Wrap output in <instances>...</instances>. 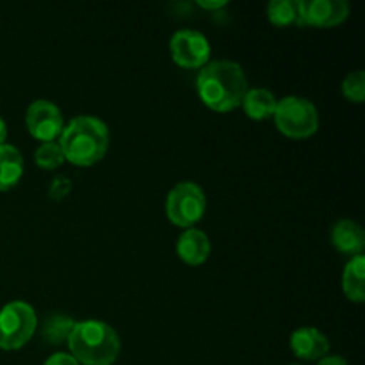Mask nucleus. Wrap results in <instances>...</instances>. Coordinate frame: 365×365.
Returning <instances> with one entry per match:
<instances>
[{"mask_svg": "<svg viewBox=\"0 0 365 365\" xmlns=\"http://www.w3.org/2000/svg\"><path fill=\"white\" fill-rule=\"evenodd\" d=\"M196 89L207 107L217 113H228L241 106L248 91V81L242 66L235 61H209L200 70Z\"/></svg>", "mask_w": 365, "mask_h": 365, "instance_id": "nucleus-1", "label": "nucleus"}, {"mask_svg": "<svg viewBox=\"0 0 365 365\" xmlns=\"http://www.w3.org/2000/svg\"><path fill=\"white\" fill-rule=\"evenodd\" d=\"M59 138L64 160L77 166H91L98 163L109 150V128L100 118L88 114L73 118L63 128Z\"/></svg>", "mask_w": 365, "mask_h": 365, "instance_id": "nucleus-2", "label": "nucleus"}, {"mask_svg": "<svg viewBox=\"0 0 365 365\" xmlns=\"http://www.w3.org/2000/svg\"><path fill=\"white\" fill-rule=\"evenodd\" d=\"M66 342L71 356L84 365H113L121 349L114 328L96 319L75 323Z\"/></svg>", "mask_w": 365, "mask_h": 365, "instance_id": "nucleus-3", "label": "nucleus"}, {"mask_svg": "<svg viewBox=\"0 0 365 365\" xmlns=\"http://www.w3.org/2000/svg\"><path fill=\"white\" fill-rule=\"evenodd\" d=\"M274 123L282 134L294 139L309 138L319 128V114L316 106L303 96H284L274 109Z\"/></svg>", "mask_w": 365, "mask_h": 365, "instance_id": "nucleus-4", "label": "nucleus"}, {"mask_svg": "<svg viewBox=\"0 0 365 365\" xmlns=\"http://www.w3.org/2000/svg\"><path fill=\"white\" fill-rule=\"evenodd\" d=\"M38 327L34 309L25 302H11L0 310V348L13 351L27 344Z\"/></svg>", "mask_w": 365, "mask_h": 365, "instance_id": "nucleus-5", "label": "nucleus"}, {"mask_svg": "<svg viewBox=\"0 0 365 365\" xmlns=\"http://www.w3.org/2000/svg\"><path fill=\"white\" fill-rule=\"evenodd\" d=\"M205 207V192L195 182H180L168 192L166 214L177 227L191 228L202 220Z\"/></svg>", "mask_w": 365, "mask_h": 365, "instance_id": "nucleus-6", "label": "nucleus"}, {"mask_svg": "<svg viewBox=\"0 0 365 365\" xmlns=\"http://www.w3.org/2000/svg\"><path fill=\"white\" fill-rule=\"evenodd\" d=\"M173 61L182 68H203L210 59V43L200 31L180 29L170 41Z\"/></svg>", "mask_w": 365, "mask_h": 365, "instance_id": "nucleus-7", "label": "nucleus"}, {"mask_svg": "<svg viewBox=\"0 0 365 365\" xmlns=\"http://www.w3.org/2000/svg\"><path fill=\"white\" fill-rule=\"evenodd\" d=\"M349 14L346 0H298V25L334 27Z\"/></svg>", "mask_w": 365, "mask_h": 365, "instance_id": "nucleus-8", "label": "nucleus"}, {"mask_svg": "<svg viewBox=\"0 0 365 365\" xmlns=\"http://www.w3.org/2000/svg\"><path fill=\"white\" fill-rule=\"evenodd\" d=\"M25 123H27L29 132L43 143L53 141L64 128V120L59 107L48 100L32 102L25 114Z\"/></svg>", "mask_w": 365, "mask_h": 365, "instance_id": "nucleus-9", "label": "nucleus"}, {"mask_svg": "<svg viewBox=\"0 0 365 365\" xmlns=\"http://www.w3.org/2000/svg\"><path fill=\"white\" fill-rule=\"evenodd\" d=\"M291 349L302 360H321L330 351V341L314 327H302L291 335Z\"/></svg>", "mask_w": 365, "mask_h": 365, "instance_id": "nucleus-10", "label": "nucleus"}, {"mask_svg": "<svg viewBox=\"0 0 365 365\" xmlns=\"http://www.w3.org/2000/svg\"><path fill=\"white\" fill-rule=\"evenodd\" d=\"M177 253L191 266L203 264L210 255V239L198 228H185L177 239Z\"/></svg>", "mask_w": 365, "mask_h": 365, "instance_id": "nucleus-11", "label": "nucleus"}, {"mask_svg": "<svg viewBox=\"0 0 365 365\" xmlns=\"http://www.w3.org/2000/svg\"><path fill=\"white\" fill-rule=\"evenodd\" d=\"M331 245L348 255H362L365 248L364 228L353 220H341L331 227Z\"/></svg>", "mask_w": 365, "mask_h": 365, "instance_id": "nucleus-12", "label": "nucleus"}, {"mask_svg": "<svg viewBox=\"0 0 365 365\" xmlns=\"http://www.w3.org/2000/svg\"><path fill=\"white\" fill-rule=\"evenodd\" d=\"M24 175V157L13 145H0V191L14 187Z\"/></svg>", "mask_w": 365, "mask_h": 365, "instance_id": "nucleus-13", "label": "nucleus"}, {"mask_svg": "<svg viewBox=\"0 0 365 365\" xmlns=\"http://www.w3.org/2000/svg\"><path fill=\"white\" fill-rule=\"evenodd\" d=\"M277 96L266 88H252L246 91L245 98H242L241 106L245 113L248 114L252 120H266L274 114L277 109Z\"/></svg>", "mask_w": 365, "mask_h": 365, "instance_id": "nucleus-14", "label": "nucleus"}, {"mask_svg": "<svg viewBox=\"0 0 365 365\" xmlns=\"http://www.w3.org/2000/svg\"><path fill=\"white\" fill-rule=\"evenodd\" d=\"M342 287H344L346 296L351 302L362 303L365 299V257L355 255L351 257L344 267L342 274Z\"/></svg>", "mask_w": 365, "mask_h": 365, "instance_id": "nucleus-15", "label": "nucleus"}, {"mask_svg": "<svg viewBox=\"0 0 365 365\" xmlns=\"http://www.w3.org/2000/svg\"><path fill=\"white\" fill-rule=\"evenodd\" d=\"M267 18L278 27L298 24V2L294 0H271L267 4Z\"/></svg>", "mask_w": 365, "mask_h": 365, "instance_id": "nucleus-16", "label": "nucleus"}, {"mask_svg": "<svg viewBox=\"0 0 365 365\" xmlns=\"http://www.w3.org/2000/svg\"><path fill=\"white\" fill-rule=\"evenodd\" d=\"M75 321L71 317L63 316V314H53L46 319L45 327H43V335L50 344H61V342L68 341L71 328H73Z\"/></svg>", "mask_w": 365, "mask_h": 365, "instance_id": "nucleus-17", "label": "nucleus"}, {"mask_svg": "<svg viewBox=\"0 0 365 365\" xmlns=\"http://www.w3.org/2000/svg\"><path fill=\"white\" fill-rule=\"evenodd\" d=\"M34 160L39 168L43 170H53L59 168L64 163V153L61 150L59 143H41L34 152Z\"/></svg>", "mask_w": 365, "mask_h": 365, "instance_id": "nucleus-18", "label": "nucleus"}, {"mask_svg": "<svg viewBox=\"0 0 365 365\" xmlns=\"http://www.w3.org/2000/svg\"><path fill=\"white\" fill-rule=\"evenodd\" d=\"M342 93L351 102H364L365 100V73L362 70L351 71L346 75L342 82Z\"/></svg>", "mask_w": 365, "mask_h": 365, "instance_id": "nucleus-19", "label": "nucleus"}, {"mask_svg": "<svg viewBox=\"0 0 365 365\" xmlns=\"http://www.w3.org/2000/svg\"><path fill=\"white\" fill-rule=\"evenodd\" d=\"M43 365H81V364H78L73 356L68 355V353H56V355L48 356L46 362Z\"/></svg>", "mask_w": 365, "mask_h": 365, "instance_id": "nucleus-20", "label": "nucleus"}, {"mask_svg": "<svg viewBox=\"0 0 365 365\" xmlns=\"http://www.w3.org/2000/svg\"><path fill=\"white\" fill-rule=\"evenodd\" d=\"M317 365H348V362L339 355H327L321 360H317Z\"/></svg>", "mask_w": 365, "mask_h": 365, "instance_id": "nucleus-21", "label": "nucleus"}, {"mask_svg": "<svg viewBox=\"0 0 365 365\" xmlns=\"http://www.w3.org/2000/svg\"><path fill=\"white\" fill-rule=\"evenodd\" d=\"M200 6L202 7H205V9H221V7H225L227 6V2H225V0H217V2H207V0H200Z\"/></svg>", "mask_w": 365, "mask_h": 365, "instance_id": "nucleus-22", "label": "nucleus"}, {"mask_svg": "<svg viewBox=\"0 0 365 365\" xmlns=\"http://www.w3.org/2000/svg\"><path fill=\"white\" fill-rule=\"evenodd\" d=\"M6 138H7V125L6 121H4V118L0 116V145L6 143Z\"/></svg>", "mask_w": 365, "mask_h": 365, "instance_id": "nucleus-23", "label": "nucleus"}, {"mask_svg": "<svg viewBox=\"0 0 365 365\" xmlns=\"http://www.w3.org/2000/svg\"><path fill=\"white\" fill-rule=\"evenodd\" d=\"M292 365H298V364H292Z\"/></svg>", "mask_w": 365, "mask_h": 365, "instance_id": "nucleus-24", "label": "nucleus"}]
</instances>
